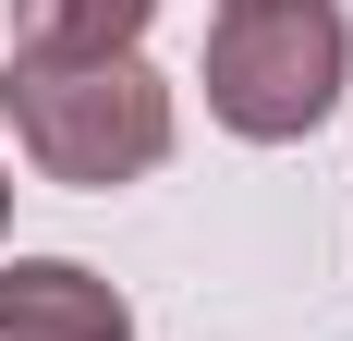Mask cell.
I'll return each mask as SVG.
<instances>
[{
	"instance_id": "1",
	"label": "cell",
	"mask_w": 353,
	"mask_h": 341,
	"mask_svg": "<svg viewBox=\"0 0 353 341\" xmlns=\"http://www.w3.org/2000/svg\"><path fill=\"white\" fill-rule=\"evenodd\" d=\"M0 122H12L37 183H73V195L146 183L183 135L171 73H146V49H122V61H25L12 49L0 61Z\"/></svg>"
},
{
	"instance_id": "3",
	"label": "cell",
	"mask_w": 353,
	"mask_h": 341,
	"mask_svg": "<svg viewBox=\"0 0 353 341\" xmlns=\"http://www.w3.org/2000/svg\"><path fill=\"white\" fill-rule=\"evenodd\" d=\"M0 341H134V305L85 256H0Z\"/></svg>"
},
{
	"instance_id": "2",
	"label": "cell",
	"mask_w": 353,
	"mask_h": 341,
	"mask_svg": "<svg viewBox=\"0 0 353 341\" xmlns=\"http://www.w3.org/2000/svg\"><path fill=\"white\" fill-rule=\"evenodd\" d=\"M195 86H208V122H219V135H244V146H305L329 110H341V86H353V25H341V0H219Z\"/></svg>"
},
{
	"instance_id": "4",
	"label": "cell",
	"mask_w": 353,
	"mask_h": 341,
	"mask_svg": "<svg viewBox=\"0 0 353 341\" xmlns=\"http://www.w3.org/2000/svg\"><path fill=\"white\" fill-rule=\"evenodd\" d=\"M159 0H12V49L25 61H122L146 49Z\"/></svg>"
},
{
	"instance_id": "5",
	"label": "cell",
	"mask_w": 353,
	"mask_h": 341,
	"mask_svg": "<svg viewBox=\"0 0 353 341\" xmlns=\"http://www.w3.org/2000/svg\"><path fill=\"white\" fill-rule=\"evenodd\" d=\"M0 232H12V170H0Z\"/></svg>"
}]
</instances>
